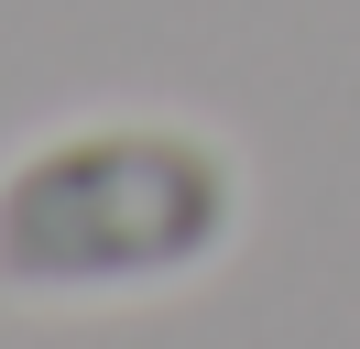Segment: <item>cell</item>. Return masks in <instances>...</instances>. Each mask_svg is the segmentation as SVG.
I'll list each match as a JSON object with an SVG mask.
<instances>
[{"instance_id": "1", "label": "cell", "mask_w": 360, "mask_h": 349, "mask_svg": "<svg viewBox=\"0 0 360 349\" xmlns=\"http://www.w3.org/2000/svg\"><path fill=\"white\" fill-rule=\"evenodd\" d=\"M240 240V153L207 120L120 109L66 120L0 164V295L11 305H120L197 284Z\"/></svg>"}]
</instances>
